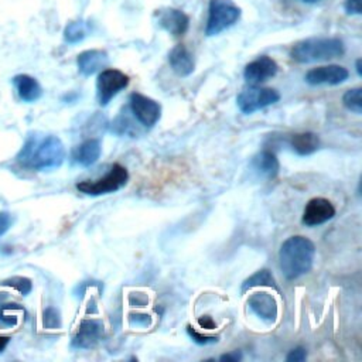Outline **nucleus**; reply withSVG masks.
<instances>
[{
  "label": "nucleus",
  "mask_w": 362,
  "mask_h": 362,
  "mask_svg": "<svg viewBox=\"0 0 362 362\" xmlns=\"http://www.w3.org/2000/svg\"><path fill=\"white\" fill-rule=\"evenodd\" d=\"M10 342V338L8 337H1L0 335V352H3L6 349V346L8 345Z\"/></svg>",
  "instance_id": "36"
},
{
  "label": "nucleus",
  "mask_w": 362,
  "mask_h": 362,
  "mask_svg": "<svg viewBox=\"0 0 362 362\" xmlns=\"http://www.w3.org/2000/svg\"><path fill=\"white\" fill-rule=\"evenodd\" d=\"M288 146L298 156H310L320 147V139L313 132L296 133L288 139Z\"/></svg>",
  "instance_id": "20"
},
{
  "label": "nucleus",
  "mask_w": 362,
  "mask_h": 362,
  "mask_svg": "<svg viewBox=\"0 0 362 362\" xmlns=\"http://www.w3.org/2000/svg\"><path fill=\"white\" fill-rule=\"evenodd\" d=\"M255 287H272L274 290H279L272 272L267 269L257 270L255 274H252L242 283V291H247Z\"/></svg>",
  "instance_id": "21"
},
{
  "label": "nucleus",
  "mask_w": 362,
  "mask_h": 362,
  "mask_svg": "<svg viewBox=\"0 0 362 362\" xmlns=\"http://www.w3.org/2000/svg\"><path fill=\"white\" fill-rule=\"evenodd\" d=\"M239 18L240 8L232 0H211L208 4L205 35H218L235 25Z\"/></svg>",
  "instance_id": "4"
},
{
  "label": "nucleus",
  "mask_w": 362,
  "mask_h": 362,
  "mask_svg": "<svg viewBox=\"0 0 362 362\" xmlns=\"http://www.w3.org/2000/svg\"><path fill=\"white\" fill-rule=\"evenodd\" d=\"M127 320L132 327L147 328L151 325V317L148 314H143V313H130Z\"/></svg>",
  "instance_id": "29"
},
{
  "label": "nucleus",
  "mask_w": 362,
  "mask_h": 362,
  "mask_svg": "<svg viewBox=\"0 0 362 362\" xmlns=\"http://www.w3.org/2000/svg\"><path fill=\"white\" fill-rule=\"evenodd\" d=\"M129 107L133 117L144 129H151L161 117V105L139 92L130 93Z\"/></svg>",
  "instance_id": "8"
},
{
  "label": "nucleus",
  "mask_w": 362,
  "mask_h": 362,
  "mask_svg": "<svg viewBox=\"0 0 362 362\" xmlns=\"http://www.w3.org/2000/svg\"><path fill=\"white\" fill-rule=\"evenodd\" d=\"M342 103L348 110L356 115H361L362 113V89L361 88L348 89L342 96Z\"/></svg>",
  "instance_id": "24"
},
{
  "label": "nucleus",
  "mask_w": 362,
  "mask_h": 362,
  "mask_svg": "<svg viewBox=\"0 0 362 362\" xmlns=\"http://www.w3.org/2000/svg\"><path fill=\"white\" fill-rule=\"evenodd\" d=\"M107 64L109 55L106 51L102 49H86L76 57L78 71L83 76H90L96 72H100L107 66Z\"/></svg>",
  "instance_id": "15"
},
{
  "label": "nucleus",
  "mask_w": 362,
  "mask_h": 362,
  "mask_svg": "<svg viewBox=\"0 0 362 362\" xmlns=\"http://www.w3.org/2000/svg\"><path fill=\"white\" fill-rule=\"evenodd\" d=\"M3 284L6 286H10L13 288H16L18 293H21L23 296H27L31 288H33V283L30 279L27 277H23V276H14V277H10L7 280L3 281Z\"/></svg>",
  "instance_id": "26"
},
{
  "label": "nucleus",
  "mask_w": 362,
  "mask_h": 362,
  "mask_svg": "<svg viewBox=\"0 0 362 362\" xmlns=\"http://www.w3.org/2000/svg\"><path fill=\"white\" fill-rule=\"evenodd\" d=\"M301 1H304V3H310V4H313V3H317V1H320V0H301Z\"/></svg>",
  "instance_id": "38"
},
{
  "label": "nucleus",
  "mask_w": 362,
  "mask_h": 362,
  "mask_svg": "<svg viewBox=\"0 0 362 362\" xmlns=\"http://www.w3.org/2000/svg\"><path fill=\"white\" fill-rule=\"evenodd\" d=\"M198 324L201 328L204 329H215L216 328V322L212 320V317L209 315H201L198 317Z\"/></svg>",
  "instance_id": "35"
},
{
  "label": "nucleus",
  "mask_w": 362,
  "mask_h": 362,
  "mask_svg": "<svg viewBox=\"0 0 362 362\" xmlns=\"http://www.w3.org/2000/svg\"><path fill=\"white\" fill-rule=\"evenodd\" d=\"M110 132L117 134V136H123V134H129L132 137H134V134L137 133L134 129L133 122L130 120V117L127 116V113L122 112L116 116V119L112 122L110 124Z\"/></svg>",
  "instance_id": "23"
},
{
  "label": "nucleus",
  "mask_w": 362,
  "mask_h": 362,
  "mask_svg": "<svg viewBox=\"0 0 362 362\" xmlns=\"http://www.w3.org/2000/svg\"><path fill=\"white\" fill-rule=\"evenodd\" d=\"M105 327L102 320L86 318L82 320L76 332L71 339V348L74 349H90L95 348L103 338Z\"/></svg>",
  "instance_id": "9"
},
{
  "label": "nucleus",
  "mask_w": 362,
  "mask_h": 362,
  "mask_svg": "<svg viewBox=\"0 0 362 362\" xmlns=\"http://www.w3.org/2000/svg\"><path fill=\"white\" fill-rule=\"evenodd\" d=\"M334 215H335L334 205L328 199L317 197L307 202L304 212H303L301 222H303V225H305L308 228L320 226V225L328 222L329 219H332Z\"/></svg>",
  "instance_id": "12"
},
{
  "label": "nucleus",
  "mask_w": 362,
  "mask_h": 362,
  "mask_svg": "<svg viewBox=\"0 0 362 362\" xmlns=\"http://www.w3.org/2000/svg\"><path fill=\"white\" fill-rule=\"evenodd\" d=\"M154 18L157 25L173 37H182L189 27V17L182 10L174 7L156 10Z\"/></svg>",
  "instance_id": "10"
},
{
  "label": "nucleus",
  "mask_w": 362,
  "mask_h": 362,
  "mask_svg": "<svg viewBox=\"0 0 362 362\" xmlns=\"http://www.w3.org/2000/svg\"><path fill=\"white\" fill-rule=\"evenodd\" d=\"M13 85L17 90L18 98L23 102H35L42 96V88L40 82L27 74H20L13 78Z\"/></svg>",
  "instance_id": "18"
},
{
  "label": "nucleus",
  "mask_w": 362,
  "mask_h": 362,
  "mask_svg": "<svg viewBox=\"0 0 362 362\" xmlns=\"http://www.w3.org/2000/svg\"><path fill=\"white\" fill-rule=\"evenodd\" d=\"M345 45L337 37H313L298 41L290 49V57L298 64L329 61L342 57Z\"/></svg>",
  "instance_id": "3"
},
{
  "label": "nucleus",
  "mask_w": 362,
  "mask_h": 362,
  "mask_svg": "<svg viewBox=\"0 0 362 362\" xmlns=\"http://www.w3.org/2000/svg\"><path fill=\"white\" fill-rule=\"evenodd\" d=\"M102 154V144L99 139H88L72 150L71 160L81 167L93 165Z\"/></svg>",
  "instance_id": "16"
},
{
  "label": "nucleus",
  "mask_w": 362,
  "mask_h": 362,
  "mask_svg": "<svg viewBox=\"0 0 362 362\" xmlns=\"http://www.w3.org/2000/svg\"><path fill=\"white\" fill-rule=\"evenodd\" d=\"M279 71L276 61L267 55H260L245 66L243 78L250 85H260L273 78Z\"/></svg>",
  "instance_id": "13"
},
{
  "label": "nucleus",
  "mask_w": 362,
  "mask_h": 362,
  "mask_svg": "<svg viewBox=\"0 0 362 362\" xmlns=\"http://www.w3.org/2000/svg\"><path fill=\"white\" fill-rule=\"evenodd\" d=\"M280 100V93L273 88H262L259 85H252L243 89L236 96V105L239 110L245 115L255 113Z\"/></svg>",
  "instance_id": "6"
},
{
  "label": "nucleus",
  "mask_w": 362,
  "mask_h": 362,
  "mask_svg": "<svg viewBox=\"0 0 362 362\" xmlns=\"http://www.w3.org/2000/svg\"><path fill=\"white\" fill-rule=\"evenodd\" d=\"M65 156V147L59 137L30 134L17 156V161L30 170L48 171L61 167Z\"/></svg>",
  "instance_id": "1"
},
{
  "label": "nucleus",
  "mask_w": 362,
  "mask_h": 362,
  "mask_svg": "<svg viewBox=\"0 0 362 362\" xmlns=\"http://www.w3.org/2000/svg\"><path fill=\"white\" fill-rule=\"evenodd\" d=\"M129 303L132 307H146L148 297L144 293H132L129 296Z\"/></svg>",
  "instance_id": "32"
},
{
  "label": "nucleus",
  "mask_w": 362,
  "mask_h": 362,
  "mask_svg": "<svg viewBox=\"0 0 362 362\" xmlns=\"http://www.w3.org/2000/svg\"><path fill=\"white\" fill-rule=\"evenodd\" d=\"M129 85V76L119 69H102L96 79V98L100 106H106L120 90Z\"/></svg>",
  "instance_id": "7"
},
{
  "label": "nucleus",
  "mask_w": 362,
  "mask_h": 362,
  "mask_svg": "<svg viewBox=\"0 0 362 362\" xmlns=\"http://www.w3.org/2000/svg\"><path fill=\"white\" fill-rule=\"evenodd\" d=\"M305 358H307V351H305V348L297 346V348L291 349V351L287 354L286 361H287V362H303V361H305Z\"/></svg>",
  "instance_id": "31"
},
{
  "label": "nucleus",
  "mask_w": 362,
  "mask_h": 362,
  "mask_svg": "<svg viewBox=\"0 0 362 362\" xmlns=\"http://www.w3.org/2000/svg\"><path fill=\"white\" fill-rule=\"evenodd\" d=\"M88 24L82 20L71 21L64 28V38L68 44H78L88 35Z\"/></svg>",
  "instance_id": "22"
},
{
  "label": "nucleus",
  "mask_w": 362,
  "mask_h": 362,
  "mask_svg": "<svg viewBox=\"0 0 362 362\" xmlns=\"http://www.w3.org/2000/svg\"><path fill=\"white\" fill-rule=\"evenodd\" d=\"M11 223H13L11 215L6 211H0V236L4 235L8 230Z\"/></svg>",
  "instance_id": "33"
},
{
  "label": "nucleus",
  "mask_w": 362,
  "mask_h": 362,
  "mask_svg": "<svg viewBox=\"0 0 362 362\" xmlns=\"http://www.w3.org/2000/svg\"><path fill=\"white\" fill-rule=\"evenodd\" d=\"M349 76V72L346 68L341 65H324L310 69L304 79L308 85L320 86V85H339L345 82Z\"/></svg>",
  "instance_id": "11"
},
{
  "label": "nucleus",
  "mask_w": 362,
  "mask_h": 362,
  "mask_svg": "<svg viewBox=\"0 0 362 362\" xmlns=\"http://www.w3.org/2000/svg\"><path fill=\"white\" fill-rule=\"evenodd\" d=\"M247 305L253 314L267 322H273L277 318L279 307L276 298L266 291H256L247 298Z\"/></svg>",
  "instance_id": "14"
},
{
  "label": "nucleus",
  "mask_w": 362,
  "mask_h": 362,
  "mask_svg": "<svg viewBox=\"0 0 362 362\" xmlns=\"http://www.w3.org/2000/svg\"><path fill=\"white\" fill-rule=\"evenodd\" d=\"M42 325L47 329H57L61 327V314L55 307H48L44 310Z\"/></svg>",
  "instance_id": "27"
},
{
  "label": "nucleus",
  "mask_w": 362,
  "mask_h": 362,
  "mask_svg": "<svg viewBox=\"0 0 362 362\" xmlns=\"http://www.w3.org/2000/svg\"><path fill=\"white\" fill-rule=\"evenodd\" d=\"M252 167L259 175L273 180L279 174L280 163L272 150L264 148L252 158Z\"/></svg>",
  "instance_id": "19"
},
{
  "label": "nucleus",
  "mask_w": 362,
  "mask_h": 362,
  "mask_svg": "<svg viewBox=\"0 0 362 362\" xmlns=\"http://www.w3.org/2000/svg\"><path fill=\"white\" fill-rule=\"evenodd\" d=\"M315 256L314 243L301 235L287 238L279 250V264L287 280H296L310 272Z\"/></svg>",
  "instance_id": "2"
},
{
  "label": "nucleus",
  "mask_w": 362,
  "mask_h": 362,
  "mask_svg": "<svg viewBox=\"0 0 362 362\" xmlns=\"http://www.w3.org/2000/svg\"><path fill=\"white\" fill-rule=\"evenodd\" d=\"M168 62H170V66L174 71V74H177L178 76H182V78L191 75L195 68L192 54L182 44H177L175 47L171 48V51L168 52Z\"/></svg>",
  "instance_id": "17"
},
{
  "label": "nucleus",
  "mask_w": 362,
  "mask_h": 362,
  "mask_svg": "<svg viewBox=\"0 0 362 362\" xmlns=\"http://www.w3.org/2000/svg\"><path fill=\"white\" fill-rule=\"evenodd\" d=\"M129 181V173L126 167L120 164H113L109 171L102 177L95 181H81L76 184L78 191L92 195V197H99L105 194H112L123 188Z\"/></svg>",
  "instance_id": "5"
},
{
  "label": "nucleus",
  "mask_w": 362,
  "mask_h": 362,
  "mask_svg": "<svg viewBox=\"0 0 362 362\" xmlns=\"http://www.w3.org/2000/svg\"><path fill=\"white\" fill-rule=\"evenodd\" d=\"M344 10L348 16H361L362 14V0H345Z\"/></svg>",
  "instance_id": "30"
},
{
  "label": "nucleus",
  "mask_w": 362,
  "mask_h": 362,
  "mask_svg": "<svg viewBox=\"0 0 362 362\" xmlns=\"http://www.w3.org/2000/svg\"><path fill=\"white\" fill-rule=\"evenodd\" d=\"M187 334L189 335V338L198 344V345H211V344H216L219 341V337H214V335H202L199 334L197 329L192 328V325H187Z\"/></svg>",
  "instance_id": "28"
},
{
  "label": "nucleus",
  "mask_w": 362,
  "mask_h": 362,
  "mask_svg": "<svg viewBox=\"0 0 362 362\" xmlns=\"http://www.w3.org/2000/svg\"><path fill=\"white\" fill-rule=\"evenodd\" d=\"M355 69H356V74H358L359 76H362V59H361V58H358V59L355 61Z\"/></svg>",
  "instance_id": "37"
},
{
  "label": "nucleus",
  "mask_w": 362,
  "mask_h": 362,
  "mask_svg": "<svg viewBox=\"0 0 362 362\" xmlns=\"http://www.w3.org/2000/svg\"><path fill=\"white\" fill-rule=\"evenodd\" d=\"M242 358H243L242 351L236 349V351H232V352H228V354L221 355V356H219V361H221V362H239Z\"/></svg>",
  "instance_id": "34"
},
{
  "label": "nucleus",
  "mask_w": 362,
  "mask_h": 362,
  "mask_svg": "<svg viewBox=\"0 0 362 362\" xmlns=\"http://www.w3.org/2000/svg\"><path fill=\"white\" fill-rule=\"evenodd\" d=\"M21 307L18 304H0V325L13 327L18 322L16 311Z\"/></svg>",
  "instance_id": "25"
}]
</instances>
